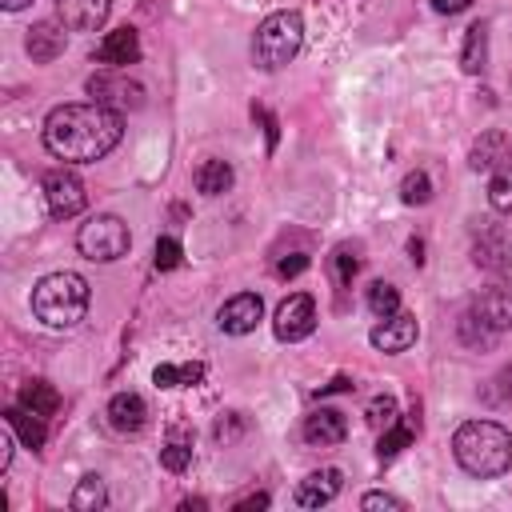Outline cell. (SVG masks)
I'll use <instances>...</instances> for the list:
<instances>
[{"label":"cell","mask_w":512,"mask_h":512,"mask_svg":"<svg viewBox=\"0 0 512 512\" xmlns=\"http://www.w3.org/2000/svg\"><path fill=\"white\" fill-rule=\"evenodd\" d=\"M124 136L120 112L88 100V104H60L44 120V148L64 164H92L104 160Z\"/></svg>","instance_id":"1"},{"label":"cell","mask_w":512,"mask_h":512,"mask_svg":"<svg viewBox=\"0 0 512 512\" xmlns=\"http://www.w3.org/2000/svg\"><path fill=\"white\" fill-rule=\"evenodd\" d=\"M452 456L468 476H504L512 468V432L492 420H468L452 436Z\"/></svg>","instance_id":"2"},{"label":"cell","mask_w":512,"mask_h":512,"mask_svg":"<svg viewBox=\"0 0 512 512\" xmlns=\"http://www.w3.org/2000/svg\"><path fill=\"white\" fill-rule=\"evenodd\" d=\"M32 312L48 328H72L88 312V280L76 272H48L32 288Z\"/></svg>","instance_id":"3"},{"label":"cell","mask_w":512,"mask_h":512,"mask_svg":"<svg viewBox=\"0 0 512 512\" xmlns=\"http://www.w3.org/2000/svg\"><path fill=\"white\" fill-rule=\"evenodd\" d=\"M300 44H304V20H300V12H272V16H264V24L252 36V60L264 72H276L288 60H296Z\"/></svg>","instance_id":"4"},{"label":"cell","mask_w":512,"mask_h":512,"mask_svg":"<svg viewBox=\"0 0 512 512\" xmlns=\"http://www.w3.org/2000/svg\"><path fill=\"white\" fill-rule=\"evenodd\" d=\"M128 244H132L128 224H124L120 216H112V212L92 216V220L80 224V232H76V248H80V256H84V260H96V264H112V260H120V256L128 252Z\"/></svg>","instance_id":"5"},{"label":"cell","mask_w":512,"mask_h":512,"mask_svg":"<svg viewBox=\"0 0 512 512\" xmlns=\"http://www.w3.org/2000/svg\"><path fill=\"white\" fill-rule=\"evenodd\" d=\"M88 96L112 112H124V108H140L144 104V84H136L128 76V68H108V72H96L88 80Z\"/></svg>","instance_id":"6"},{"label":"cell","mask_w":512,"mask_h":512,"mask_svg":"<svg viewBox=\"0 0 512 512\" xmlns=\"http://www.w3.org/2000/svg\"><path fill=\"white\" fill-rule=\"evenodd\" d=\"M44 200H48V212L56 220H72L76 212H84L88 204V192H84V180L68 168H56L44 176Z\"/></svg>","instance_id":"7"},{"label":"cell","mask_w":512,"mask_h":512,"mask_svg":"<svg viewBox=\"0 0 512 512\" xmlns=\"http://www.w3.org/2000/svg\"><path fill=\"white\" fill-rule=\"evenodd\" d=\"M272 328H276V336L284 344H296V340L312 336V328H316V304H312V296L308 292H292L288 300H280V308L272 316Z\"/></svg>","instance_id":"8"},{"label":"cell","mask_w":512,"mask_h":512,"mask_svg":"<svg viewBox=\"0 0 512 512\" xmlns=\"http://www.w3.org/2000/svg\"><path fill=\"white\" fill-rule=\"evenodd\" d=\"M260 316H264V300H260L256 292H236V296H228V300L220 304L216 324H220V332H228V336H244V332H252V328L260 324Z\"/></svg>","instance_id":"9"},{"label":"cell","mask_w":512,"mask_h":512,"mask_svg":"<svg viewBox=\"0 0 512 512\" xmlns=\"http://www.w3.org/2000/svg\"><path fill=\"white\" fill-rule=\"evenodd\" d=\"M472 312H476L488 328H496V332L512 328V280H492V284H484L480 296L472 300Z\"/></svg>","instance_id":"10"},{"label":"cell","mask_w":512,"mask_h":512,"mask_svg":"<svg viewBox=\"0 0 512 512\" xmlns=\"http://www.w3.org/2000/svg\"><path fill=\"white\" fill-rule=\"evenodd\" d=\"M112 12V0H56V20L68 32H96L104 28Z\"/></svg>","instance_id":"11"},{"label":"cell","mask_w":512,"mask_h":512,"mask_svg":"<svg viewBox=\"0 0 512 512\" xmlns=\"http://www.w3.org/2000/svg\"><path fill=\"white\" fill-rule=\"evenodd\" d=\"M416 336H420V328H416V316L412 312H392V316H384L376 328H372V348H380V352H404V348H412L416 344Z\"/></svg>","instance_id":"12"},{"label":"cell","mask_w":512,"mask_h":512,"mask_svg":"<svg viewBox=\"0 0 512 512\" xmlns=\"http://www.w3.org/2000/svg\"><path fill=\"white\" fill-rule=\"evenodd\" d=\"M24 48H28V56L36 64H48L68 48V28L60 20H36L28 28V36H24Z\"/></svg>","instance_id":"13"},{"label":"cell","mask_w":512,"mask_h":512,"mask_svg":"<svg viewBox=\"0 0 512 512\" xmlns=\"http://www.w3.org/2000/svg\"><path fill=\"white\" fill-rule=\"evenodd\" d=\"M108 416V428L120 432V436H136L144 424H148V404L136 396V392H116L104 408Z\"/></svg>","instance_id":"14"},{"label":"cell","mask_w":512,"mask_h":512,"mask_svg":"<svg viewBox=\"0 0 512 512\" xmlns=\"http://www.w3.org/2000/svg\"><path fill=\"white\" fill-rule=\"evenodd\" d=\"M96 60L100 64H108V68H128V64H136L140 60V36H136V28H112L100 44H96Z\"/></svg>","instance_id":"15"},{"label":"cell","mask_w":512,"mask_h":512,"mask_svg":"<svg viewBox=\"0 0 512 512\" xmlns=\"http://www.w3.org/2000/svg\"><path fill=\"white\" fill-rule=\"evenodd\" d=\"M344 436H348V420H344L340 408H316V412H308V420H304V440H308L312 448H332V444H340Z\"/></svg>","instance_id":"16"},{"label":"cell","mask_w":512,"mask_h":512,"mask_svg":"<svg viewBox=\"0 0 512 512\" xmlns=\"http://www.w3.org/2000/svg\"><path fill=\"white\" fill-rule=\"evenodd\" d=\"M344 488V476L336 468H320V472H308L300 484H296V504L304 508H320V504H332Z\"/></svg>","instance_id":"17"},{"label":"cell","mask_w":512,"mask_h":512,"mask_svg":"<svg viewBox=\"0 0 512 512\" xmlns=\"http://www.w3.org/2000/svg\"><path fill=\"white\" fill-rule=\"evenodd\" d=\"M508 160H512V140H508L500 128L480 132V140L472 144V156H468V164H472L476 172H496V168H504Z\"/></svg>","instance_id":"18"},{"label":"cell","mask_w":512,"mask_h":512,"mask_svg":"<svg viewBox=\"0 0 512 512\" xmlns=\"http://www.w3.org/2000/svg\"><path fill=\"white\" fill-rule=\"evenodd\" d=\"M4 420L16 428V436H20V444L24 448H44V440H48V432H44V416H36V412H28L24 404H16V408H8L4 412Z\"/></svg>","instance_id":"19"},{"label":"cell","mask_w":512,"mask_h":512,"mask_svg":"<svg viewBox=\"0 0 512 512\" xmlns=\"http://www.w3.org/2000/svg\"><path fill=\"white\" fill-rule=\"evenodd\" d=\"M228 188H232V168L224 160H204L196 168V192L200 196H220Z\"/></svg>","instance_id":"20"},{"label":"cell","mask_w":512,"mask_h":512,"mask_svg":"<svg viewBox=\"0 0 512 512\" xmlns=\"http://www.w3.org/2000/svg\"><path fill=\"white\" fill-rule=\"evenodd\" d=\"M20 404H24L28 412H36V416H52V412L60 408V392H56L52 384H44V380H28V384L20 388Z\"/></svg>","instance_id":"21"},{"label":"cell","mask_w":512,"mask_h":512,"mask_svg":"<svg viewBox=\"0 0 512 512\" xmlns=\"http://www.w3.org/2000/svg\"><path fill=\"white\" fill-rule=\"evenodd\" d=\"M484 56H488V28H484V24H472V28L464 32L460 68H464V72H480V68H484Z\"/></svg>","instance_id":"22"},{"label":"cell","mask_w":512,"mask_h":512,"mask_svg":"<svg viewBox=\"0 0 512 512\" xmlns=\"http://www.w3.org/2000/svg\"><path fill=\"white\" fill-rule=\"evenodd\" d=\"M152 380L160 388H188V384H200L204 380V364H156Z\"/></svg>","instance_id":"23"},{"label":"cell","mask_w":512,"mask_h":512,"mask_svg":"<svg viewBox=\"0 0 512 512\" xmlns=\"http://www.w3.org/2000/svg\"><path fill=\"white\" fill-rule=\"evenodd\" d=\"M104 504H108L104 480H100V476H84V480L76 484V492H72V508H76V512H96V508H104Z\"/></svg>","instance_id":"24"},{"label":"cell","mask_w":512,"mask_h":512,"mask_svg":"<svg viewBox=\"0 0 512 512\" xmlns=\"http://www.w3.org/2000/svg\"><path fill=\"white\" fill-rule=\"evenodd\" d=\"M488 204H492L496 212L512 216V160L492 172V180H488Z\"/></svg>","instance_id":"25"},{"label":"cell","mask_w":512,"mask_h":512,"mask_svg":"<svg viewBox=\"0 0 512 512\" xmlns=\"http://www.w3.org/2000/svg\"><path fill=\"white\" fill-rule=\"evenodd\" d=\"M368 312H372L376 320H384V316L400 312V292H396V284H388V280H376V284L368 288Z\"/></svg>","instance_id":"26"},{"label":"cell","mask_w":512,"mask_h":512,"mask_svg":"<svg viewBox=\"0 0 512 512\" xmlns=\"http://www.w3.org/2000/svg\"><path fill=\"white\" fill-rule=\"evenodd\" d=\"M328 268H332V280L344 288V284H352V280H356L360 260H356V252H352V248H344V244H340V248L328 256Z\"/></svg>","instance_id":"27"},{"label":"cell","mask_w":512,"mask_h":512,"mask_svg":"<svg viewBox=\"0 0 512 512\" xmlns=\"http://www.w3.org/2000/svg\"><path fill=\"white\" fill-rule=\"evenodd\" d=\"M476 264H484V268H508L512 264V248L504 240L488 236V240L476 244Z\"/></svg>","instance_id":"28"},{"label":"cell","mask_w":512,"mask_h":512,"mask_svg":"<svg viewBox=\"0 0 512 512\" xmlns=\"http://www.w3.org/2000/svg\"><path fill=\"white\" fill-rule=\"evenodd\" d=\"M400 200H404V204H428V200H432V180H428V172H408L404 184H400Z\"/></svg>","instance_id":"29"},{"label":"cell","mask_w":512,"mask_h":512,"mask_svg":"<svg viewBox=\"0 0 512 512\" xmlns=\"http://www.w3.org/2000/svg\"><path fill=\"white\" fill-rule=\"evenodd\" d=\"M368 424L376 428V432H384V428H392L396 424V396H376L372 404H368Z\"/></svg>","instance_id":"30"},{"label":"cell","mask_w":512,"mask_h":512,"mask_svg":"<svg viewBox=\"0 0 512 512\" xmlns=\"http://www.w3.org/2000/svg\"><path fill=\"white\" fill-rule=\"evenodd\" d=\"M412 436H416L412 424H392V428H384V432H380V456H396Z\"/></svg>","instance_id":"31"},{"label":"cell","mask_w":512,"mask_h":512,"mask_svg":"<svg viewBox=\"0 0 512 512\" xmlns=\"http://www.w3.org/2000/svg\"><path fill=\"white\" fill-rule=\"evenodd\" d=\"M180 260H184L180 240H176V236H160V240H156V268L168 272V268H180Z\"/></svg>","instance_id":"32"},{"label":"cell","mask_w":512,"mask_h":512,"mask_svg":"<svg viewBox=\"0 0 512 512\" xmlns=\"http://www.w3.org/2000/svg\"><path fill=\"white\" fill-rule=\"evenodd\" d=\"M160 464H164L168 472H184V468L192 464V448H188V444H180V440H172V444H164V448H160Z\"/></svg>","instance_id":"33"},{"label":"cell","mask_w":512,"mask_h":512,"mask_svg":"<svg viewBox=\"0 0 512 512\" xmlns=\"http://www.w3.org/2000/svg\"><path fill=\"white\" fill-rule=\"evenodd\" d=\"M360 508H396V512H404L408 504H404L400 496H392V492H368V496L360 500Z\"/></svg>","instance_id":"34"},{"label":"cell","mask_w":512,"mask_h":512,"mask_svg":"<svg viewBox=\"0 0 512 512\" xmlns=\"http://www.w3.org/2000/svg\"><path fill=\"white\" fill-rule=\"evenodd\" d=\"M240 428H244V424L236 420V412H228V420H224V416L216 420V440H232V436H236Z\"/></svg>","instance_id":"35"},{"label":"cell","mask_w":512,"mask_h":512,"mask_svg":"<svg viewBox=\"0 0 512 512\" xmlns=\"http://www.w3.org/2000/svg\"><path fill=\"white\" fill-rule=\"evenodd\" d=\"M304 268H308V256H300V252H292V260H280V264H276L280 276H296V272H304Z\"/></svg>","instance_id":"36"},{"label":"cell","mask_w":512,"mask_h":512,"mask_svg":"<svg viewBox=\"0 0 512 512\" xmlns=\"http://www.w3.org/2000/svg\"><path fill=\"white\" fill-rule=\"evenodd\" d=\"M12 424L4 420V428H0V468H8V460H12Z\"/></svg>","instance_id":"37"},{"label":"cell","mask_w":512,"mask_h":512,"mask_svg":"<svg viewBox=\"0 0 512 512\" xmlns=\"http://www.w3.org/2000/svg\"><path fill=\"white\" fill-rule=\"evenodd\" d=\"M472 0H432V8L436 12H444V16H456V12H464Z\"/></svg>","instance_id":"38"},{"label":"cell","mask_w":512,"mask_h":512,"mask_svg":"<svg viewBox=\"0 0 512 512\" xmlns=\"http://www.w3.org/2000/svg\"><path fill=\"white\" fill-rule=\"evenodd\" d=\"M236 508H268V496H264V492H256V496H248V500H240Z\"/></svg>","instance_id":"39"},{"label":"cell","mask_w":512,"mask_h":512,"mask_svg":"<svg viewBox=\"0 0 512 512\" xmlns=\"http://www.w3.org/2000/svg\"><path fill=\"white\" fill-rule=\"evenodd\" d=\"M0 4H4L8 12H20V8H24V4H32V0H0Z\"/></svg>","instance_id":"40"}]
</instances>
